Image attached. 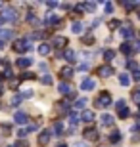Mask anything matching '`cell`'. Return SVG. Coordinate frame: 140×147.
<instances>
[{
  "instance_id": "cell-25",
  "label": "cell",
  "mask_w": 140,
  "mask_h": 147,
  "mask_svg": "<svg viewBox=\"0 0 140 147\" xmlns=\"http://www.w3.org/2000/svg\"><path fill=\"white\" fill-rule=\"evenodd\" d=\"M46 23H48V25H58V23H59V19H58L56 16H52V13H50V16H48V19H46Z\"/></svg>"
},
{
  "instance_id": "cell-21",
  "label": "cell",
  "mask_w": 140,
  "mask_h": 147,
  "mask_svg": "<svg viewBox=\"0 0 140 147\" xmlns=\"http://www.w3.org/2000/svg\"><path fill=\"white\" fill-rule=\"evenodd\" d=\"M127 69H129V71H138V63H136L135 59H130V61H127Z\"/></svg>"
},
{
  "instance_id": "cell-36",
  "label": "cell",
  "mask_w": 140,
  "mask_h": 147,
  "mask_svg": "<svg viewBox=\"0 0 140 147\" xmlns=\"http://www.w3.org/2000/svg\"><path fill=\"white\" fill-rule=\"evenodd\" d=\"M130 130L135 132V134H138V132H140V119H138V122H136V124L132 126V128H130Z\"/></svg>"
},
{
  "instance_id": "cell-23",
  "label": "cell",
  "mask_w": 140,
  "mask_h": 147,
  "mask_svg": "<svg viewBox=\"0 0 140 147\" xmlns=\"http://www.w3.org/2000/svg\"><path fill=\"white\" fill-rule=\"evenodd\" d=\"M31 63H33V61L29 59V57H21V59L17 61V65H19V67H29Z\"/></svg>"
},
{
  "instance_id": "cell-40",
  "label": "cell",
  "mask_w": 140,
  "mask_h": 147,
  "mask_svg": "<svg viewBox=\"0 0 140 147\" xmlns=\"http://www.w3.org/2000/svg\"><path fill=\"white\" fill-rule=\"evenodd\" d=\"M46 6H48V8H56L58 4H56V2H46Z\"/></svg>"
},
{
  "instance_id": "cell-43",
  "label": "cell",
  "mask_w": 140,
  "mask_h": 147,
  "mask_svg": "<svg viewBox=\"0 0 140 147\" xmlns=\"http://www.w3.org/2000/svg\"><path fill=\"white\" fill-rule=\"evenodd\" d=\"M75 147H85V145H83V143H77V145Z\"/></svg>"
},
{
  "instance_id": "cell-35",
  "label": "cell",
  "mask_w": 140,
  "mask_h": 147,
  "mask_svg": "<svg viewBox=\"0 0 140 147\" xmlns=\"http://www.w3.org/2000/svg\"><path fill=\"white\" fill-rule=\"evenodd\" d=\"M130 78L138 82V80H140V69H138V71H135V73H132V76H130Z\"/></svg>"
},
{
  "instance_id": "cell-15",
  "label": "cell",
  "mask_w": 140,
  "mask_h": 147,
  "mask_svg": "<svg viewBox=\"0 0 140 147\" xmlns=\"http://www.w3.org/2000/svg\"><path fill=\"white\" fill-rule=\"evenodd\" d=\"M16 122L17 124H25V122H27V115L25 113H16Z\"/></svg>"
},
{
  "instance_id": "cell-26",
  "label": "cell",
  "mask_w": 140,
  "mask_h": 147,
  "mask_svg": "<svg viewBox=\"0 0 140 147\" xmlns=\"http://www.w3.org/2000/svg\"><path fill=\"white\" fill-rule=\"evenodd\" d=\"M85 105H86V99L85 98H81V99H77V101H75V107H77V109H85Z\"/></svg>"
},
{
  "instance_id": "cell-2",
  "label": "cell",
  "mask_w": 140,
  "mask_h": 147,
  "mask_svg": "<svg viewBox=\"0 0 140 147\" xmlns=\"http://www.w3.org/2000/svg\"><path fill=\"white\" fill-rule=\"evenodd\" d=\"M98 75L102 76V78H108V76L113 75V67H111V65H102V67H98Z\"/></svg>"
},
{
  "instance_id": "cell-19",
  "label": "cell",
  "mask_w": 140,
  "mask_h": 147,
  "mask_svg": "<svg viewBox=\"0 0 140 147\" xmlns=\"http://www.w3.org/2000/svg\"><path fill=\"white\" fill-rule=\"evenodd\" d=\"M130 80H132V78H130L129 75H119V82H121L123 86H129V84H130Z\"/></svg>"
},
{
  "instance_id": "cell-27",
  "label": "cell",
  "mask_w": 140,
  "mask_h": 147,
  "mask_svg": "<svg viewBox=\"0 0 140 147\" xmlns=\"http://www.w3.org/2000/svg\"><path fill=\"white\" fill-rule=\"evenodd\" d=\"M117 113H119V117H121V119H127V117L130 115V111L127 109V107H123V109H121V111H117Z\"/></svg>"
},
{
  "instance_id": "cell-18",
  "label": "cell",
  "mask_w": 140,
  "mask_h": 147,
  "mask_svg": "<svg viewBox=\"0 0 140 147\" xmlns=\"http://www.w3.org/2000/svg\"><path fill=\"white\" fill-rule=\"evenodd\" d=\"M38 54L40 55H48L50 54V46L48 44H40V46H38Z\"/></svg>"
},
{
  "instance_id": "cell-24",
  "label": "cell",
  "mask_w": 140,
  "mask_h": 147,
  "mask_svg": "<svg viewBox=\"0 0 140 147\" xmlns=\"http://www.w3.org/2000/svg\"><path fill=\"white\" fill-rule=\"evenodd\" d=\"M69 122H71V126L75 128V126H77V122H79V115L71 113V115H69Z\"/></svg>"
},
{
  "instance_id": "cell-16",
  "label": "cell",
  "mask_w": 140,
  "mask_h": 147,
  "mask_svg": "<svg viewBox=\"0 0 140 147\" xmlns=\"http://www.w3.org/2000/svg\"><path fill=\"white\" fill-rule=\"evenodd\" d=\"M104 59L108 61V63L113 61V59H115V52H113V50H106V52H104Z\"/></svg>"
},
{
  "instance_id": "cell-13",
  "label": "cell",
  "mask_w": 140,
  "mask_h": 147,
  "mask_svg": "<svg viewBox=\"0 0 140 147\" xmlns=\"http://www.w3.org/2000/svg\"><path fill=\"white\" fill-rule=\"evenodd\" d=\"M100 120H102L104 126H111V124H113V117H111V115H108V113L102 115V119H100Z\"/></svg>"
},
{
  "instance_id": "cell-29",
  "label": "cell",
  "mask_w": 140,
  "mask_h": 147,
  "mask_svg": "<svg viewBox=\"0 0 140 147\" xmlns=\"http://www.w3.org/2000/svg\"><path fill=\"white\" fill-rule=\"evenodd\" d=\"M132 99H135V101H138V103H140V86L136 88L135 92H132Z\"/></svg>"
},
{
  "instance_id": "cell-33",
  "label": "cell",
  "mask_w": 140,
  "mask_h": 147,
  "mask_svg": "<svg viewBox=\"0 0 140 147\" xmlns=\"http://www.w3.org/2000/svg\"><path fill=\"white\" fill-rule=\"evenodd\" d=\"M136 6V2H123V8H127V10H132Z\"/></svg>"
},
{
  "instance_id": "cell-41",
  "label": "cell",
  "mask_w": 140,
  "mask_h": 147,
  "mask_svg": "<svg viewBox=\"0 0 140 147\" xmlns=\"http://www.w3.org/2000/svg\"><path fill=\"white\" fill-rule=\"evenodd\" d=\"M0 48H4V40H0Z\"/></svg>"
},
{
  "instance_id": "cell-3",
  "label": "cell",
  "mask_w": 140,
  "mask_h": 147,
  "mask_svg": "<svg viewBox=\"0 0 140 147\" xmlns=\"http://www.w3.org/2000/svg\"><path fill=\"white\" fill-rule=\"evenodd\" d=\"M94 86H96V80H94V78H85V80L81 82V90H85V92L94 90Z\"/></svg>"
},
{
  "instance_id": "cell-6",
  "label": "cell",
  "mask_w": 140,
  "mask_h": 147,
  "mask_svg": "<svg viewBox=\"0 0 140 147\" xmlns=\"http://www.w3.org/2000/svg\"><path fill=\"white\" fill-rule=\"evenodd\" d=\"M121 36H123V38H132V36H135V31H132V27H130V25H129V27L125 25V27L121 29Z\"/></svg>"
},
{
  "instance_id": "cell-28",
  "label": "cell",
  "mask_w": 140,
  "mask_h": 147,
  "mask_svg": "<svg viewBox=\"0 0 140 147\" xmlns=\"http://www.w3.org/2000/svg\"><path fill=\"white\" fill-rule=\"evenodd\" d=\"M54 132H56V134H61V132H64V124H61L59 120L54 124Z\"/></svg>"
},
{
  "instance_id": "cell-20",
  "label": "cell",
  "mask_w": 140,
  "mask_h": 147,
  "mask_svg": "<svg viewBox=\"0 0 140 147\" xmlns=\"http://www.w3.org/2000/svg\"><path fill=\"white\" fill-rule=\"evenodd\" d=\"M61 76H64V78H71V76H73V69H71V67H64V69H61Z\"/></svg>"
},
{
  "instance_id": "cell-32",
  "label": "cell",
  "mask_w": 140,
  "mask_h": 147,
  "mask_svg": "<svg viewBox=\"0 0 140 147\" xmlns=\"http://www.w3.org/2000/svg\"><path fill=\"white\" fill-rule=\"evenodd\" d=\"M123 107H127V105H125V101H123V99H119L117 103H115V109H117V111H121Z\"/></svg>"
},
{
  "instance_id": "cell-22",
  "label": "cell",
  "mask_w": 140,
  "mask_h": 147,
  "mask_svg": "<svg viewBox=\"0 0 140 147\" xmlns=\"http://www.w3.org/2000/svg\"><path fill=\"white\" fill-rule=\"evenodd\" d=\"M65 59L69 61V63H73L75 61V52L73 50H65Z\"/></svg>"
},
{
  "instance_id": "cell-34",
  "label": "cell",
  "mask_w": 140,
  "mask_h": 147,
  "mask_svg": "<svg viewBox=\"0 0 140 147\" xmlns=\"http://www.w3.org/2000/svg\"><path fill=\"white\" fill-rule=\"evenodd\" d=\"M104 8H106V13H111L113 4H111V2H106V4H104Z\"/></svg>"
},
{
  "instance_id": "cell-12",
  "label": "cell",
  "mask_w": 140,
  "mask_h": 147,
  "mask_svg": "<svg viewBox=\"0 0 140 147\" xmlns=\"http://www.w3.org/2000/svg\"><path fill=\"white\" fill-rule=\"evenodd\" d=\"M38 142L42 143V145H46V143L50 142V130H44L42 134H40V138H38Z\"/></svg>"
},
{
  "instance_id": "cell-31",
  "label": "cell",
  "mask_w": 140,
  "mask_h": 147,
  "mask_svg": "<svg viewBox=\"0 0 140 147\" xmlns=\"http://www.w3.org/2000/svg\"><path fill=\"white\" fill-rule=\"evenodd\" d=\"M58 109L61 111V113H65V111H69V103H65V101H64V103H59Z\"/></svg>"
},
{
  "instance_id": "cell-5",
  "label": "cell",
  "mask_w": 140,
  "mask_h": 147,
  "mask_svg": "<svg viewBox=\"0 0 140 147\" xmlns=\"http://www.w3.org/2000/svg\"><path fill=\"white\" fill-rule=\"evenodd\" d=\"M27 48H31L27 44V40H17V42L14 44V50H16V52H25Z\"/></svg>"
},
{
  "instance_id": "cell-30",
  "label": "cell",
  "mask_w": 140,
  "mask_h": 147,
  "mask_svg": "<svg viewBox=\"0 0 140 147\" xmlns=\"http://www.w3.org/2000/svg\"><path fill=\"white\" fill-rule=\"evenodd\" d=\"M94 8H96V2H86L85 4V10H88V11H92Z\"/></svg>"
},
{
  "instance_id": "cell-9",
  "label": "cell",
  "mask_w": 140,
  "mask_h": 147,
  "mask_svg": "<svg viewBox=\"0 0 140 147\" xmlns=\"http://www.w3.org/2000/svg\"><path fill=\"white\" fill-rule=\"evenodd\" d=\"M83 136H85L86 140H96V138H98V130L88 128V130H85V134H83Z\"/></svg>"
},
{
  "instance_id": "cell-7",
  "label": "cell",
  "mask_w": 140,
  "mask_h": 147,
  "mask_svg": "<svg viewBox=\"0 0 140 147\" xmlns=\"http://www.w3.org/2000/svg\"><path fill=\"white\" fill-rule=\"evenodd\" d=\"M121 52H123L125 55H130L135 50H132V42H125V44H121Z\"/></svg>"
},
{
  "instance_id": "cell-10",
  "label": "cell",
  "mask_w": 140,
  "mask_h": 147,
  "mask_svg": "<svg viewBox=\"0 0 140 147\" xmlns=\"http://www.w3.org/2000/svg\"><path fill=\"white\" fill-rule=\"evenodd\" d=\"M14 19H16V11L6 10L4 13H2V21H14Z\"/></svg>"
},
{
  "instance_id": "cell-11",
  "label": "cell",
  "mask_w": 140,
  "mask_h": 147,
  "mask_svg": "<svg viewBox=\"0 0 140 147\" xmlns=\"http://www.w3.org/2000/svg\"><path fill=\"white\" fill-rule=\"evenodd\" d=\"M109 142H111V143H119V142H121V132L113 130L111 134H109Z\"/></svg>"
},
{
  "instance_id": "cell-14",
  "label": "cell",
  "mask_w": 140,
  "mask_h": 147,
  "mask_svg": "<svg viewBox=\"0 0 140 147\" xmlns=\"http://www.w3.org/2000/svg\"><path fill=\"white\" fill-rule=\"evenodd\" d=\"M59 92L64 94V96H69V94L73 92V90H71V86H69V84H65V82H61V84H59Z\"/></svg>"
},
{
  "instance_id": "cell-8",
  "label": "cell",
  "mask_w": 140,
  "mask_h": 147,
  "mask_svg": "<svg viewBox=\"0 0 140 147\" xmlns=\"http://www.w3.org/2000/svg\"><path fill=\"white\" fill-rule=\"evenodd\" d=\"M52 42H54L56 48H64L65 44H67V38H65V36H56L54 40H52Z\"/></svg>"
},
{
  "instance_id": "cell-4",
  "label": "cell",
  "mask_w": 140,
  "mask_h": 147,
  "mask_svg": "<svg viewBox=\"0 0 140 147\" xmlns=\"http://www.w3.org/2000/svg\"><path fill=\"white\" fill-rule=\"evenodd\" d=\"M81 120L86 122V124L94 122V113H92V111H83V113H81Z\"/></svg>"
},
{
  "instance_id": "cell-39",
  "label": "cell",
  "mask_w": 140,
  "mask_h": 147,
  "mask_svg": "<svg viewBox=\"0 0 140 147\" xmlns=\"http://www.w3.org/2000/svg\"><path fill=\"white\" fill-rule=\"evenodd\" d=\"M119 25H121V23H119V21H115V19H113V21H109V27H119Z\"/></svg>"
},
{
  "instance_id": "cell-17",
  "label": "cell",
  "mask_w": 140,
  "mask_h": 147,
  "mask_svg": "<svg viewBox=\"0 0 140 147\" xmlns=\"http://www.w3.org/2000/svg\"><path fill=\"white\" fill-rule=\"evenodd\" d=\"M83 29H85V27H83V23H81V21H75V23H73V29H71V31H73L75 34H81V33H83Z\"/></svg>"
},
{
  "instance_id": "cell-38",
  "label": "cell",
  "mask_w": 140,
  "mask_h": 147,
  "mask_svg": "<svg viewBox=\"0 0 140 147\" xmlns=\"http://www.w3.org/2000/svg\"><path fill=\"white\" fill-rule=\"evenodd\" d=\"M132 50H135V52H140V42H132Z\"/></svg>"
},
{
  "instance_id": "cell-1",
  "label": "cell",
  "mask_w": 140,
  "mask_h": 147,
  "mask_svg": "<svg viewBox=\"0 0 140 147\" xmlns=\"http://www.w3.org/2000/svg\"><path fill=\"white\" fill-rule=\"evenodd\" d=\"M94 103H96L100 109H106V107H109V105H111V96H109L108 92H102L96 99H94Z\"/></svg>"
},
{
  "instance_id": "cell-42",
  "label": "cell",
  "mask_w": 140,
  "mask_h": 147,
  "mask_svg": "<svg viewBox=\"0 0 140 147\" xmlns=\"http://www.w3.org/2000/svg\"><path fill=\"white\" fill-rule=\"evenodd\" d=\"M58 147H67V145H65V143H59V145Z\"/></svg>"
},
{
  "instance_id": "cell-37",
  "label": "cell",
  "mask_w": 140,
  "mask_h": 147,
  "mask_svg": "<svg viewBox=\"0 0 140 147\" xmlns=\"http://www.w3.org/2000/svg\"><path fill=\"white\" fill-rule=\"evenodd\" d=\"M42 82H44V84H52V76L44 75V76H42Z\"/></svg>"
}]
</instances>
